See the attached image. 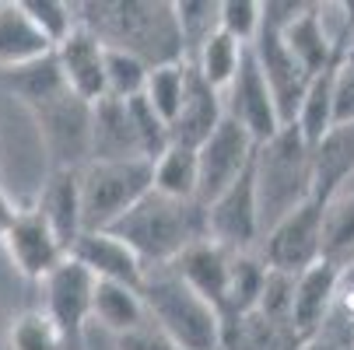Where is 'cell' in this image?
<instances>
[{"instance_id":"obj_1","label":"cell","mask_w":354,"mask_h":350,"mask_svg":"<svg viewBox=\"0 0 354 350\" xmlns=\"http://www.w3.org/2000/svg\"><path fill=\"white\" fill-rule=\"evenodd\" d=\"M77 21L91 28L109 49H123V53L137 57L147 67L183 60V42L176 32L172 4H162V0L77 4Z\"/></svg>"},{"instance_id":"obj_2","label":"cell","mask_w":354,"mask_h":350,"mask_svg":"<svg viewBox=\"0 0 354 350\" xmlns=\"http://www.w3.org/2000/svg\"><path fill=\"white\" fill-rule=\"evenodd\" d=\"M109 231L123 245H130L144 270H155L172 266L189 245L207 238V214L196 200H169L151 189Z\"/></svg>"},{"instance_id":"obj_3","label":"cell","mask_w":354,"mask_h":350,"mask_svg":"<svg viewBox=\"0 0 354 350\" xmlns=\"http://www.w3.org/2000/svg\"><path fill=\"white\" fill-rule=\"evenodd\" d=\"M257 204H260V238L288 217L295 207L313 200V147L295 123L281 126L267 144L257 147Z\"/></svg>"},{"instance_id":"obj_4","label":"cell","mask_w":354,"mask_h":350,"mask_svg":"<svg viewBox=\"0 0 354 350\" xmlns=\"http://www.w3.org/2000/svg\"><path fill=\"white\" fill-rule=\"evenodd\" d=\"M140 298L151 326L162 329L183 350H221L225 340L221 312L211 302H204L172 266L147 270L140 284Z\"/></svg>"},{"instance_id":"obj_5","label":"cell","mask_w":354,"mask_h":350,"mask_svg":"<svg viewBox=\"0 0 354 350\" xmlns=\"http://www.w3.org/2000/svg\"><path fill=\"white\" fill-rule=\"evenodd\" d=\"M155 189L151 162H88L81 168V224L84 231H109L130 207Z\"/></svg>"},{"instance_id":"obj_6","label":"cell","mask_w":354,"mask_h":350,"mask_svg":"<svg viewBox=\"0 0 354 350\" xmlns=\"http://www.w3.org/2000/svg\"><path fill=\"white\" fill-rule=\"evenodd\" d=\"M323 217L326 207L316 200H306L301 207H295L288 217H281L260 242V260L267 270L298 277L309 266H316L323 256Z\"/></svg>"},{"instance_id":"obj_7","label":"cell","mask_w":354,"mask_h":350,"mask_svg":"<svg viewBox=\"0 0 354 350\" xmlns=\"http://www.w3.org/2000/svg\"><path fill=\"white\" fill-rule=\"evenodd\" d=\"M39 123V137L53 168H84L88 165V140H91V106L64 88L60 95L28 109Z\"/></svg>"},{"instance_id":"obj_8","label":"cell","mask_w":354,"mask_h":350,"mask_svg":"<svg viewBox=\"0 0 354 350\" xmlns=\"http://www.w3.org/2000/svg\"><path fill=\"white\" fill-rule=\"evenodd\" d=\"M257 140H252L235 119H221L218 130L196 147V204L211 207L214 200L252 165L257 158Z\"/></svg>"},{"instance_id":"obj_9","label":"cell","mask_w":354,"mask_h":350,"mask_svg":"<svg viewBox=\"0 0 354 350\" xmlns=\"http://www.w3.org/2000/svg\"><path fill=\"white\" fill-rule=\"evenodd\" d=\"M42 284V298L46 305L42 312L49 315V322H53L67 343V350H84V326L91 319V298H95V277L74 263L71 256L49 273Z\"/></svg>"},{"instance_id":"obj_10","label":"cell","mask_w":354,"mask_h":350,"mask_svg":"<svg viewBox=\"0 0 354 350\" xmlns=\"http://www.w3.org/2000/svg\"><path fill=\"white\" fill-rule=\"evenodd\" d=\"M204 214H207V238L211 242H218L228 253H252V245L260 242V204H257V175H252V165L211 207H204Z\"/></svg>"},{"instance_id":"obj_11","label":"cell","mask_w":354,"mask_h":350,"mask_svg":"<svg viewBox=\"0 0 354 350\" xmlns=\"http://www.w3.org/2000/svg\"><path fill=\"white\" fill-rule=\"evenodd\" d=\"M249 53H252V60H257V67H260V74H263L270 95H274L281 126L295 123L298 106H301V98H306V88H309L313 77L298 67V60L291 57V49L284 46V39H281L277 28L260 25L257 39L249 42Z\"/></svg>"},{"instance_id":"obj_12","label":"cell","mask_w":354,"mask_h":350,"mask_svg":"<svg viewBox=\"0 0 354 350\" xmlns=\"http://www.w3.org/2000/svg\"><path fill=\"white\" fill-rule=\"evenodd\" d=\"M225 98V116L235 119L257 144H267L277 130H281V116L274 106V95L252 60V53L245 49V57L239 64V74L232 77V84L221 91Z\"/></svg>"},{"instance_id":"obj_13","label":"cell","mask_w":354,"mask_h":350,"mask_svg":"<svg viewBox=\"0 0 354 350\" xmlns=\"http://www.w3.org/2000/svg\"><path fill=\"white\" fill-rule=\"evenodd\" d=\"M340 270L344 263L337 260H319L316 266H309L306 273H298L291 284V309H288V329L291 340L301 347L323 333L330 309H333V294L340 284Z\"/></svg>"},{"instance_id":"obj_14","label":"cell","mask_w":354,"mask_h":350,"mask_svg":"<svg viewBox=\"0 0 354 350\" xmlns=\"http://www.w3.org/2000/svg\"><path fill=\"white\" fill-rule=\"evenodd\" d=\"M4 249H8L11 263L18 266V273L28 280H46L67 260L64 242L57 238V231L46 224V217L35 207H18L4 235Z\"/></svg>"},{"instance_id":"obj_15","label":"cell","mask_w":354,"mask_h":350,"mask_svg":"<svg viewBox=\"0 0 354 350\" xmlns=\"http://www.w3.org/2000/svg\"><path fill=\"white\" fill-rule=\"evenodd\" d=\"M57 67L67 81V88L81 102L95 106L106 98V42L81 21L53 46Z\"/></svg>"},{"instance_id":"obj_16","label":"cell","mask_w":354,"mask_h":350,"mask_svg":"<svg viewBox=\"0 0 354 350\" xmlns=\"http://www.w3.org/2000/svg\"><path fill=\"white\" fill-rule=\"evenodd\" d=\"M74 263H81L95 280H109L140 291L144 284V263L130 253V245H123L113 231H81V238L71 245L67 253Z\"/></svg>"},{"instance_id":"obj_17","label":"cell","mask_w":354,"mask_h":350,"mask_svg":"<svg viewBox=\"0 0 354 350\" xmlns=\"http://www.w3.org/2000/svg\"><path fill=\"white\" fill-rule=\"evenodd\" d=\"M144 158L140 137L127 102L102 98L91 106V140H88V162H133ZM147 162V158H144Z\"/></svg>"},{"instance_id":"obj_18","label":"cell","mask_w":354,"mask_h":350,"mask_svg":"<svg viewBox=\"0 0 354 350\" xmlns=\"http://www.w3.org/2000/svg\"><path fill=\"white\" fill-rule=\"evenodd\" d=\"M221 119H225V98H221V91H214L207 81H200L196 70L189 67L183 106H179L176 119L169 123V144H183V147H193V151H196V147L218 130Z\"/></svg>"},{"instance_id":"obj_19","label":"cell","mask_w":354,"mask_h":350,"mask_svg":"<svg viewBox=\"0 0 354 350\" xmlns=\"http://www.w3.org/2000/svg\"><path fill=\"white\" fill-rule=\"evenodd\" d=\"M35 211L46 217V224L57 231V238L64 242V249L71 253V245L81 238L84 224H81V168H49Z\"/></svg>"},{"instance_id":"obj_20","label":"cell","mask_w":354,"mask_h":350,"mask_svg":"<svg viewBox=\"0 0 354 350\" xmlns=\"http://www.w3.org/2000/svg\"><path fill=\"white\" fill-rule=\"evenodd\" d=\"M354 175V123L330 126L313 144V200L330 204L337 193H344V182Z\"/></svg>"},{"instance_id":"obj_21","label":"cell","mask_w":354,"mask_h":350,"mask_svg":"<svg viewBox=\"0 0 354 350\" xmlns=\"http://www.w3.org/2000/svg\"><path fill=\"white\" fill-rule=\"evenodd\" d=\"M49 53H53V42L39 32L21 0H4L0 4V74L28 67Z\"/></svg>"},{"instance_id":"obj_22","label":"cell","mask_w":354,"mask_h":350,"mask_svg":"<svg viewBox=\"0 0 354 350\" xmlns=\"http://www.w3.org/2000/svg\"><path fill=\"white\" fill-rule=\"evenodd\" d=\"M232 260L235 253H228V249H221L218 242L204 238L189 245L186 253L172 263V270L204 298V302H211L218 312H221V302H225V287H228V270H232Z\"/></svg>"},{"instance_id":"obj_23","label":"cell","mask_w":354,"mask_h":350,"mask_svg":"<svg viewBox=\"0 0 354 350\" xmlns=\"http://www.w3.org/2000/svg\"><path fill=\"white\" fill-rule=\"evenodd\" d=\"M281 39L291 49V57L298 60V67L306 70L309 77H316L333 60V53H337V35L326 32L319 4H301V11L284 25Z\"/></svg>"},{"instance_id":"obj_24","label":"cell","mask_w":354,"mask_h":350,"mask_svg":"<svg viewBox=\"0 0 354 350\" xmlns=\"http://www.w3.org/2000/svg\"><path fill=\"white\" fill-rule=\"evenodd\" d=\"M267 273H270V270L263 266V260H260L257 253H235L232 270H228L225 302H221L225 336L260 309V298H263V287H267ZM221 343H225V340H221Z\"/></svg>"},{"instance_id":"obj_25","label":"cell","mask_w":354,"mask_h":350,"mask_svg":"<svg viewBox=\"0 0 354 350\" xmlns=\"http://www.w3.org/2000/svg\"><path fill=\"white\" fill-rule=\"evenodd\" d=\"M340 64H344V39L337 35V53H333V60L309 81L306 98H301L298 116H295V126L301 130V137H306L309 147L333 126V84H337Z\"/></svg>"},{"instance_id":"obj_26","label":"cell","mask_w":354,"mask_h":350,"mask_svg":"<svg viewBox=\"0 0 354 350\" xmlns=\"http://www.w3.org/2000/svg\"><path fill=\"white\" fill-rule=\"evenodd\" d=\"M91 319H98L113 336H127V333H133V329L151 322L140 291L123 287V284H109V280H95Z\"/></svg>"},{"instance_id":"obj_27","label":"cell","mask_w":354,"mask_h":350,"mask_svg":"<svg viewBox=\"0 0 354 350\" xmlns=\"http://www.w3.org/2000/svg\"><path fill=\"white\" fill-rule=\"evenodd\" d=\"M0 81H4V88L18 98L25 109L46 102V98H53V95H60V91L67 88V81H64V74H60L53 53L42 57V60H35V64H28V67H18V70L0 74Z\"/></svg>"},{"instance_id":"obj_28","label":"cell","mask_w":354,"mask_h":350,"mask_svg":"<svg viewBox=\"0 0 354 350\" xmlns=\"http://www.w3.org/2000/svg\"><path fill=\"white\" fill-rule=\"evenodd\" d=\"M172 14H176L179 42H183V60L189 64L196 57V49L221 32V0H176Z\"/></svg>"},{"instance_id":"obj_29","label":"cell","mask_w":354,"mask_h":350,"mask_svg":"<svg viewBox=\"0 0 354 350\" xmlns=\"http://www.w3.org/2000/svg\"><path fill=\"white\" fill-rule=\"evenodd\" d=\"M245 49H249V46H242V42H235L232 35L218 32V35H211L204 46L196 49V57L189 60V67L196 70L200 81H207L214 91H225V88L232 84V77L239 74V64H242V57H245Z\"/></svg>"},{"instance_id":"obj_30","label":"cell","mask_w":354,"mask_h":350,"mask_svg":"<svg viewBox=\"0 0 354 350\" xmlns=\"http://www.w3.org/2000/svg\"><path fill=\"white\" fill-rule=\"evenodd\" d=\"M155 172V193L169 200H196V151L183 144H169L151 162Z\"/></svg>"},{"instance_id":"obj_31","label":"cell","mask_w":354,"mask_h":350,"mask_svg":"<svg viewBox=\"0 0 354 350\" xmlns=\"http://www.w3.org/2000/svg\"><path fill=\"white\" fill-rule=\"evenodd\" d=\"M186 81H189V64H162V67H151L147 70V84H144V102L155 109L165 126L176 119L179 106H183V95H186Z\"/></svg>"},{"instance_id":"obj_32","label":"cell","mask_w":354,"mask_h":350,"mask_svg":"<svg viewBox=\"0 0 354 350\" xmlns=\"http://www.w3.org/2000/svg\"><path fill=\"white\" fill-rule=\"evenodd\" d=\"M354 249V193H337L323 217V256L344 263Z\"/></svg>"},{"instance_id":"obj_33","label":"cell","mask_w":354,"mask_h":350,"mask_svg":"<svg viewBox=\"0 0 354 350\" xmlns=\"http://www.w3.org/2000/svg\"><path fill=\"white\" fill-rule=\"evenodd\" d=\"M147 70H151V67L140 64L137 57L123 53V49H109V46H106V98L130 102V98L144 95Z\"/></svg>"},{"instance_id":"obj_34","label":"cell","mask_w":354,"mask_h":350,"mask_svg":"<svg viewBox=\"0 0 354 350\" xmlns=\"http://www.w3.org/2000/svg\"><path fill=\"white\" fill-rule=\"evenodd\" d=\"M8 350H67V343L42 309H28L11 322Z\"/></svg>"},{"instance_id":"obj_35","label":"cell","mask_w":354,"mask_h":350,"mask_svg":"<svg viewBox=\"0 0 354 350\" xmlns=\"http://www.w3.org/2000/svg\"><path fill=\"white\" fill-rule=\"evenodd\" d=\"M21 4L53 46L77 25V4H64V0H21Z\"/></svg>"},{"instance_id":"obj_36","label":"cell","mask_w":354,"mask_h":350,"mask_svg":"<svg viewBox=\"0 0 354 350\" xmlns=\"http://www.w3.org/2000/svg\"><path fill=\"white\" fill-rule=\"evenodd\" d=\"M263 4L260 0H221V32L232 35L235 42L249 46L260 32Z\"/></svg>"},{"instance_id":"obj_37","label":"cell","mask_w":354,"mask_h":350,"mask_svg":"<svg viewBox=\"0 0 354 350\" xmlns=\"http://www.w3.org/2000/svg\"><path fill=\"white\" fill-rule=\"evenodd\" d=\"M116 350H183V347L172 343L162 329H155L147 322V326H140L127 336H116Z\"/></svg>"},{"instance_id":"obj_38","label":"cell","mask_w":354,"mask_h":350,"mask_svg":"<svg viewBox=\"0 0 354 350\" xmlns=\"http://www.w3.org/2000/svg\"><path fill=\"white\" fill-rule=\"evenodd\" d=\"M354 123V70L340 64L337 84H333V126Z\"/></svg>"},{"instance_id":"obj_39","label":"cell","mask_w":354,"mask_h":350,"mask_svg":"<svg viewBox=\"0 0 354 350\" xmlns=\"http://www.w3.org/2000/svg\"><path fill=\"white\" fill-rule=\"evenodd\" d=\"M15 214H18V207H15V200L8 196L4 182H0V242H4V235H8V228H11Z\"/></svg>"},{"instance_id":"obj_40","label":"cell","mask_w":354,"mask_h":350,"mask_svg":"<svg viewBox=\"0 0 354 350\" xmlns=\"http://www.w3.org/2000/svg\"><path fill=\"white\" fill-rule=\"evenodd\" d=\"M351 347H354V336H351Z\"/></svg>"},{"instance_id":"obj_41","label":"cell","mask_w":354,"mask_h":350,"mask_svg":"<svg viewBox=\"0 0 354 350\" xmlns=\"http://www.w3.org/2000/svg\"><path fill=\"white\" fill-rule=\"evenodd\" d=\"M344 350H354V347H344Z\"/></svg>"}]
</instances>
